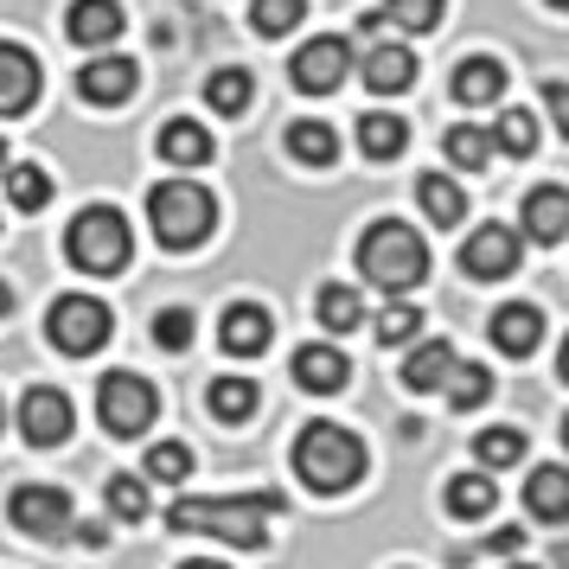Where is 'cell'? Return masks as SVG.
<instances>
[{"mask_svg": "<svg viewBox=\"0 0 569 569\" xmlns=\"http://www.w3.org/2000/svg\"><path fill=\"white\" fill-rule=\"evenodd\" d=\"M282 512V492H237V499H173L167 531L186 538H224L237 550H257L269 538V518Z\"/></svg>", "mask_w": 569, "mask_h": 569, "instance_id": "obj_1", "label": "cell"}, {"mask_svg": "<svg viewBox=\"0 0 569 569\" xmlns=\"http://www.w3.org/2000/svg\"><path fill=\"white\" fill-rule=\"evenodd\" d=\"M359 269L371 288H385V295H403L429 276V243L403 224V218H378L371 231L359 237Z\"/></svg>", "mask_w": 569, "mask_h": 569, "instance_id": "obj_2", "label": "cell"}, {"mask_svg": "<svg viewBox=\"0 0 569 569\" xmlns=\"http://www.w3.org/2000/svg\"><path fill=\"white\" fill-rule=\"evenodd\" d=\"M295 473H301L313 492H346V487H359V473H365V441L352 436V429H339V422H308V429L295 436Z\"/></svg>", "mask_w": 569, "mask_h": 569, "instance_id": "obj_3", "label": "cell"}, {"mask_svg": "<svg viewBox=\"0 0 569 569\" xmlns=\"http://www.w3.org/2000/svg\"><path fill=\"white\" fill-rule=\"evenodd\" d=\"M148 224L167 250H192V243H206L211 224H218V206H211L206 186L192 180H167L148 192Z\"/></svg>", "mask_w": 569, "mask_h": 569, "instance_id": "obj_4", "label": "cell"}, {"mask_svg": "<svg viewBox=\"0 0 569 569\" xmlns=\"http://www.w3.org/2000/svg\"><path fill=\"white\" fill-rule=\"evenodd\" d=\"M129 218L116 206H90L71 218V237H64V257L78 262L83 276H116V269H129Z\"/></svg>", "mask_w": 569, "mask_h": 569, "instance_id": "obj_5", "label": "cell"}, {"mask_svg": "<svg viewBox=\"0 0 569 569\" xmlns=\"http://www.w3.org/2000/svg\"><path fill=\"white\" fill-rule=\"evenodd\" d=\"M109 333H116V320H109V308L97 295H58L52 313H46V339L58 352H71V359H90Z\"/></svg>", "mask_w": 569, "mask_h": 569, "instance_id": "obj_6", "label": "cell"}, {"mask_svg": "<svg viewBox=\"0 0 569 569\" xmlns=\"http://www.w3.org/2000/svg\"><path fill=\"white\" fill-rule=\"evenodd\" d=\"M154 410H160L154 385H148V378H134V371H109L103 385H97V416H103L109 436L134 441L148 422H154Z\"/></svg>", "mask_w": 569, "mask_h": 569, "instance_id": "obj_7", "label": "cell"}, {"mask_svg": "<svg viewBox=\"0 0 569 569\" xmlns=\"http://www.w3.org/2000/svg\"><path fill=\"white\" fill-rule=\"evenodd\" d=\"M346 71H352V52H346V39H333V32L308 39V46L295 52V64H288V78H295L301 97H327V90H339Z\"/></svg>", "mask_w": 569, "mask_h": 569, "instance_id": "obj_8", "label": "cell"}, {"mask_svg": "<svg viewBox=\"0 0 569 569\" xmlns=\"http://www.w3.org/2000/svg\"><path fill=\"white\" fill-rule=\"evenodd\" d=\"M7 512H13V525L32 531V538H58V531H71V492L32 480V487H13Z\"/></svg>", "mask_w": 569, "mask_h": 569, "instance_id": "obj_9", "label": "cell"}, {"mask_svg": "<svg viewBox=\"0 0 569 569\" xmlns=\"http://www.w3.org/2000/svg\"><path fill=\"white\" fill-rule=\"evenodd\" d=\"M71 422H78V410H71V397L52 385H32L27 397H20V429H27L32 448H58V441L71 436Z\"/></svg>", "mask_w": 569, "mask_h": 569, "instance_id": "obj_10", "label": "cell"}, {"mask_svg": "<svg viewBox=\"0 0 569 569\" xmlns=\"http://www.w3.org/2000/svg\"><path fill=\"white\" fill-rule=\"evenodd\" d=\"M461 269L473 282H499V276H512L518 269V231L506 224H480V231L461 243Z\"/></svg>", "mask_w": 569, "mask_h": 569, "instance_id": "obj_11", "label": "cell"}, {"mask_svg": "<svg viewBox=\"0 0 569 569\" xmlns=\"http://www.w3.org/2000/svg\"><path fill=\"white\" fill-rule=\"evenodd\" d=\"M78 97H83V103H97V109L129 103V97H134V64H129L122 52L90 58V64L78 71Z\"/></svg>", "mask_w": 569, "mask_h": 569, "instance_id": "obj_12", "label": "cell"}, {"mask_svg": "<svg viewBox=\"0 0 569 569\" xmlns=\"http://www.w3.org/2000/svg\"><path fill=\"white\" fill-rule=\"evenodd\" d=\"M218 339H224L231 359H257V352H269V339H276V320H269L257 301H237V308H224V320H218Z\"/></svg>", "mask_w": 569, "mask_h": 569, "instance_id": "obj_13", "label": "cell"}, {"mask_svg": "<svg viewBox=\"0 0 569 569\" xmlns=\"http://www.w3.org/2000/svg\"><path fill=\"white\" fill-rule=\"evenodd\" d=\"M39 103V58L27 46H0V116H27Z\"/></svg>", "mask_w": 569, "mask_h": 569, "instance_id": "obj_14", "label": "cell"}, {"mask_svg": "<svg viewBox=\"0 0 569 569\" xmlns=\"http://www.w3.org/2000/svg\"><path fill=\"white\" fill-rule=\"evenodd\" d=\"M543 339V313L531 301H506V308L492 313V346L506 352V359H531Z\"/></svg>", "mask_w": 569, "mask_h": 569, "instance_id": "obj_15", "label": "cell"}, {"mask_svg": "<svg viewBox=\"0 0 569 569\" xmlns=\"http://www.w3.org/2000/svg\"><path fill=\"white\" fill-rule=\"evenodd\" d=\"M288 371H295V385L313 390V397H333V390H346V378H352V365H346L339 346H301Z\"/></svg>", "mask_w": 569, "mask_h": 569, "instance_id": "obj_16", "label": "cell"}, {"mask_svg": "<svg viewBox=\"0 0 569 569\" xmlns=\"http://www.w3.org/2000/svg\"><path fill=\"white\" fill-rule=\"evenodd\" d=\"M359 71H365V90L397 97V90H410V83H416V52H410V46H365Z\"/></svg>", "mask_w": 569, "mask_h": 569, "instance_id": "obj_17", "label": "cell"}, {"mask_svg": "<svg viewBox=\"0 0 569 569\" xmlns=\"http://www.w3.org/2000/svg\"><path fill=\"white\" fill-rule=\"evenodd\" d=\"M525 237L531 243H563L569 237V192L563 186H538L525 199Z\"/></svg>", "mask_w": 569, "mask_h": 569, "instance_id": "obj_18", "label": "cell"}, {"mask_svg": "<svg viewBox=\"0 0 569 569\" xmlns=\"http://www.w3.org/2000/svg\"><path fill=\"white\" fill-rule=\"evenodd\" d=\"M64 32H71L78 46H116V32H122V7H116V0H71Z\"/></svg>", "mask_w": 569, "mask_h": 569, "instance_id": "obj_19", "label": "cell"}, {"mask_svg": "<svg viewBox=\"0 0 569 569\" xmlns=\"http://www.w3.org/2000/svg\"><path fill=\"white\" fill-rule=\"evenodd\" d=\"M499 90H506V64L499 58H467V64H455V103H467V109L499 103Z\"/></svg>", "mask_w": 569, "mask_h": 569, "instance_id": "obj_20", "label": "cell"}, {"mask_svg": "<svg viewBox=\"0 0 569 569\" xmlns=\"http://www.w3.org/2000/svg\"><path fill=\"white\" fill-rule=\"evenodd\" d=\"M448 371H455V346H448V339H422L410 359H403V385L410 390H441Z\"/></svg>", "mask_w": 569, "mask_h": 569, "instance_id": "obj_21", "label": "cell"}, {"mask_svg": "<svg viewBox=\"0 0 569 569\" xmlns=\"http://www.w3.org/2000/svg\"><path fill=\"white\" fill-rule=\"evenodd\" d=\"M525 506L543 518V525H557V518H569V473L557 461L538 467L531 480H525Z\"/></svg>", "mask_w": 569, "mask_h": 569, "instance_id": "obj_22", "label": "cell"}, {"mask_svg": "<svg viewBox=\"0 0 569 569\" xmlns=\"http://www.w3.org/2000/svg\"><path fill=\"white\" fill-rule=\"evenodd\" d=\"M403 141H410L403 116H390V109H371V116H359V148H365L371 160H397V154H403Z\"/></svg>", "mask_w": 569, "mask_h": 569, "instance_id": "obj_23", "label": "cell"}, {"mask_svg": "<svg viewBox=\"0 0 569 569\" xmlns=\"http://www.w3.org/2000/svg\"><path fill=\"white\" fill-rule=\"evenodd\" d=\"M211 154H218V148H211V134L199 129V122H167V129H160V160H173V167H206Z\"/></svg>", "mask_w": 569, "mask_h": 569, "instance_id": "obj_24", "label": "cell"}, {"mask_svg": "<svg viewBox=\"0 0 569 569\" xmlns=\"http://www.w3.org/2000/svg\"><path fill=\"white\" fill-rule=\"evenodd\" d=\"M416 199L429 211V224H461V211H467V192L448 180V173H422V180H416Z\"/></svg>", "mask_w": 569, "mask_h": 569, "instance_id": "obj_25", "label": "cell"}, {"mask_svg": "<svg viewBox=\"0 0 569 569\" xmlns=\"http://www.w3.org/2000/svg\"><path fill=\"white\" fill-rule=\"evenodd\" d=\"M206 403H211L218 422H250V416H257V385H250V378H211Z\"/></svg>", "mask_w": 569, "mask_h": 569, "instance_id": "obj_26", "label": "cell"}, {"mask_svg": "<svg viewBox=\"0 0 569 569\" xmlns=\"http://www.w3.org/2000/svg\"><path fill=\"white\" fill-rule=\"evenodd\" d=\"M288 154L301 160V167H333L339 134L327 129V122H295V129H288Z\"/></svg>", "mask_w": 569, "mask_h": 569, "instance_id": "obj_27", "label": "cell"}, {"mask_svg": "<svg viewBox=\"0 0 569 569\" xmlns=\"http://www.w3.org/2000/svg\"><path fill=\"white\" fill-rule=\"evenodd\" d=\"M492 499H499V492H492L487 473H455V480H448V512L455 518H487Z\"/></svg>", "mask_w": 569, "mask_h": 569, "instance_id": "obj_28", "label": "cell"}, {"mask_svg": "<svg viewBox=\"0 0 569 569\" xmlns=\"http://www.w3.org/2000/svg\"><path fill=\"white\" fill-rule=\"evenodd\" d=\"M448 403H455V410H480V403H487L492 397V371L487 365H461L455 359V371H448Z\"/></svg>", "mask_w": 569, "mask_h": 569, "instance_id": "obj_29", "label": "cell"}, {"mask_svg": "<svg viewBox=\"0 0 569 569\" xmlns=\"http://www.w3.org/2000/svg\"><path fill=\"white\" fill-rule=\"evenodd\" d=\"M538 148V122L525 116V109H499V122H492V154H531Z\"/></svg>", "mask_w": 569, "mask_h": 569, "instance_id": "obj_30", "label": "cell"}, {"mask_svg": "<svg viewBox=\"0 0 569 569\" xmlns=\"http://www.w3.org/2000/svg\"><path fill=\"white\" fill-rule=\"evenodd\" d=\"M441 154L455 160V167H467V173H480V167L492 160V134H487V129H473V122H461V129H448Z\"/></svg>", "mask_w": 569, "mask_h": 569, "instance_id": "obj_31", "label": "cell"}, {"mask_svg": "<svg viewBox=\"0 0 569 569\" xmlns=\"http://www.w3.org/2000/svg\"><path fill=\"white\" fill-rule=\"evenodd\" d=\"M46 199H52V180H46V167H32V160H20V167H7V206L39 211Z\"/></svg>", "mask_w": 569, "mask_h": 569, "instance_id": "obj_32", "label": "cell"}, {"mask_svg": "<svg viewBox=\"0 0 569 569\" xmlns=\"http://www.w3.org/2000/svg\"><path fill=\"white\" fill-rule=\"evenodd\" d=\"M378 13H385V27H403V32H436V27H441V13H448V0H385Z\"/></svg>", "mask_w": 569, "mask_h": 569, "instance_id": "obj_33", "label": "cell"}, {"mask_svg": "<svg viewBox=\"0 0 569 569\" xmlns=\"http://www.w3.org/2000/svg\"><path fill=\"white\" fill-rule=\"evenodd\" d=\"M206 97H211V109H218V116H243V109H250V97H257V83H250V71H211Z\"/></svg>", "mask_w": 569, "mask_h": 569, "instance_id": "obj_34", "label": "cell"}, {"mask_svg": "<svg viewBox=\"0 0 569 569\" xmlns=\"http://www.w3.org/2000/svg\"><path fill=\"white\" fill-rule=\"evenodd\" d=\"M320 320H327L333 333H352V327L365 320V301L346 282H327V288H320Z\"/></svg>", "mask_w": 569, "mask_h": 569, "instance_id": "obj_35", "label": "cell"}, {"mask_svg": "<svg viewBox=\"0 0 569 569\" xmlns=\"http://www.w3.org/2000/svg\"><path fill=\"white\" fill-rule=\"evenodd\" d=\"M301 13H308V0H257V7H250V27H257L262 39H282V32L301 27Z\"/></svg>", "mask_w": 569, "mask_h": 569, "instance_id": "obj_36", "label": "cell"}, {"mask_svg": "<svg viewBox=\"0 0 569 569\" xmlns=\"http://www.w3.org/2000/svg\"><path fill=\"white\" fill-rule=\"evenodd\" d=\"M473 455H480V467H518L525 461V429H480Z\"/></svg>", "mask_w": 569, "mask_h": 569, "instance_id": "obj_37", "label": "cell"}, {"mask_svg": "<svg viewBox=\"0 0 569 569\" xmlns=\"http://www.w3.org/2000/svg\"><path fill=\"white\" fill-rule=\"evenodd\" d=\"M103 499H109V512L116 518H148V487L134 480V473H109V487H103Z\"/></svg>", "mask_w": 569, "mask_h": 569, "instance_id": "obj_38", "label": "cell"}, {"mask_svg": "<svg viewBox=\"0 0 569 569\" xmlns=\"http://www.w3.org/2000/svg\"><path fill=\"white\" fill-rule=\"evenodd\" d=\"M192 473V448L186 441H154L148 448V480H186Z\"/></svg>", "mask_w": 569, "mask_h": 569, "instance_id": "obj_39", "label": "cell"}, {"mask_svg": "<svg viewBox=\"0 0 569 569\" xmlns=\"http://www.w3.org/2000/svg\"><path fill=\"white\" fill-rule=\"evenodd\" d=\"M192 327H199V320H192V308H160L154 313V346L186 352V346H192Z\"/></svg>", "mask_w": 569, "mask_h": 569, "instance_id": "obj_40", "label": "cell"}, {"mask_svg": "<svg viewBox=\"0 0 569 569\" xmlns=\"http://www.w3.org/2000/svg\"><path fill=\"white\" fill-rule=\"evenodd\" d=\"M416 327H422V308H410V301H397V308L378 313V339H385V346H403V339H416Z\"/></svg>", "mask_w": 569, "mask_h": 569, "instance_id": "obj_41", "label": "cell"}, {"mask_svg": "<svg viewBox=\"0 0 569 569\" xmlns=\"http://www.w3.org/2000/svg\"><path fill=\"white\" fill-rule=\"evenodd\" d=\"M543 103H550V116L569 129V90H563V83H543Z\"/></svg>", "mask_w": 569, "mask_h": 569, "instance_id": "obj_42", "label": "cell"}, {"mask_svg": "<svg viewBox=\"0 0 569 569\" xmlns=\"http://www.w3.org/2000/svg\"><path fill=\"white\" fill-rule=\"evenodd\" d=\"M518 543H525V531H492L487 550H518Z\"/></svg>", "mask_w": 569, "mask_h": 569, "instance_id": "obj_43", "label": "cell"}, {"mask_svg": "<svg viewBox=\"0 0 569 569\" xmlns=\"http://www.w3.org/2000/svg\"><path fill=\"white\" fill-rule=\"evenodd\" d=\"M78 538L90 543V550H97V543H109V525H78Z\"/></svg>", "mask_w": 569, "mask_h": 569, "instance_id": "obj_44", "label": "cell"}, {"mask_svg": "<svg viewBox=\"0 0 569 569\" xmlns=\"http://www.w3.org/2000/svg\"><path fill=\"white\" fill-rule=\"evenodd\" d=\"M7 308H13V295H7V282H0V313H7Z\"/></svg>", "mask_w": 569, "mask_h": 569, "instance_id": "obj_45", "label": "cell"}, {"mask_svg": "<svg viewBox=\"0 0 569 569\" xmlns=\"http://www.w3.org/2000/svg\"><path fill=\"white\" fill-rule=\"evenodd\" d=\"M180 569H224V563H180Z\"/></svg>", "mask_w": 569, "mask_h": 569, "instance_id": "obj_46", "label": "cell"}, {"mask_svg": "<svg viewBox=\"0 0 569 569\" xmlns=\"http://www.w3.org/2000/svg\"><path fill=\"white\" fill-rule=\"evenodd\" d=\"M0 429H7V403H0Z\"/></svg>", "mask_w": 569, "mask_h": 569, "instance_id": "obj_47", "label": "cell"}, {"mask_svg": "<svg viewBox=\"0 0 569 569\" xmlns=\"http://www.w3.org/2000/svg\"><path fill=\"white\" fill-rule=\"evenodd\" d=\"M0 167H7V141H0Z\"/></svg>", "mask_w": 569, "mask_h": 569, "instance_id": "obj_48", "label": "cell"}, {"mask_svg": "<svg viewBox=\"0 0 569 569\" xmlns=\"http://www.w3.org/2000/svg\"><path fill=\"white\" fill-rule=\"evenodd\" d=\"M550 7H569V0H550Z\"/></svg>", "mask_w": 569, "mask_h": 569, "instance_id": "obj_49", "label": "cell"}, {"mask_svg": "<svg viewBox=\"0 0 569 569\" xmlns=\"http://www.w3.org/2000/svg\"><path fill=\"white\" fill-rule=\"evenodd\" d=\"M518 569H531V563H518Z\"/></svg>", "mask_w": 569, "mask_h": 569, "instance_id": "obj_50", "label": "cell"}]
</instances>
